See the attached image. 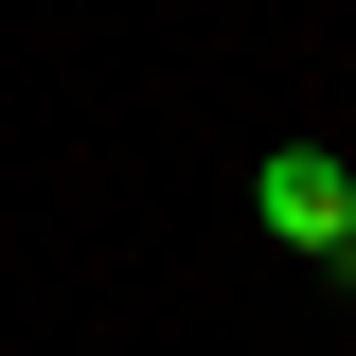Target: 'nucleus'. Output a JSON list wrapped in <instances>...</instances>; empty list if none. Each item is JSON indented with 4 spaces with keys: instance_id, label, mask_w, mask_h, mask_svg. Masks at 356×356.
<instances>
[{
    "instance_id": "nucleus-1",
    "label": "nucleus",
    "mask_w": 356,
    "mask_h": 356,
    "mask_svg": "<svg viewBox=\"0 0 356 356\" xmlns=\"http://www.w3.org/2000/svg\"><path fill=\"white\" fill-rule=\"evenodd\" d=\"M339 214H356V161H321V143H267V161H250V232H267V250L339 267Z\"/></svg>"
},
{
    "instance_id": "nucleus-2",
    "label": "nucleus",
    "mask_w": 356,
    "mask_h": 356,
    "mask_svg": "<svg viewBox=\"0 0 356 356\" xmlns=\"http://www.w3.org/2000/svg\"><path fill=\"white\" fill-rule=\"evenodd\" d=\"M339 285H356V214H339Z\"/></svg>"
}]
</instances>
